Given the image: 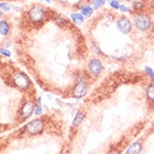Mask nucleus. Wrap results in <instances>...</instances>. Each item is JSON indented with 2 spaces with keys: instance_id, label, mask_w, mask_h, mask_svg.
I'll return each mask as SVG.
<instances>
[{
  "instance_id": "1",
  "label": "nucleus",
  "mask_w": 154,
  "mask_h": 154,
  "mask_svg": "<svg viewBox=\"0 0 154 154\" xmlns=\"http://www.w3.org/2000/svg\"><path fill=\"white\" fill-rule=\"evenodd\" d=\"M133 25L134 28L143 34H146L153 28V19L149 11H140L133 14Z\"/></svg>"
},
{
  "instance_id": "2",
  "label": "nucleus",
  "mask_w": 154,
  "mask_h": 154,
  "mask_svg": "<svg viewBox=\"0 0 154 154\" xmlns=\"http://www.w3.org/2000/svg\"><path fill=\"white\" fill-rule=\"evenodd\" d=\"M47 17V10L42 5H34L28 11V19L34 24H41Z\"/></svg>"
},
{
  "instance_id": "3",
  "label": "nucleus",
  "mask_w": 154,
  "mask_h": 154,
  "mask_svg": "<svg viewBox=\"0 0 154 154\" xmlns=\"http://www.w3.org/2000/svg\"><path fill=\"white\" fill-rule=\"evenodd\" d=\"M44 122L42 119H34L30 120L29 123H27L24 127V133L28 136H35L42 134L44 131Z\"/></svg>"
},
{
  "instance_id": "4",
  "label": "nucleus",
  "mask_w": 154,
  "mask_h": 154,
  "mask_svg": "<svg viewBox=\"0 0 154 154\" xmlns=\"http://www.w3.org/2000/svg\"><path fill=\"white\" fill-rule=\"evenodd\" d=\"M11 81H13L14 86L18 88L20 91H26L30 87L29 78L27 77L24 72H20V71L14 73L13 77H11Z\"/></svg>"
},
{
  "instance_id": "5",
  "label": "nucleus",
  "mask_w": 154,
  "mask_h": 154,
  "mask_svg": "<svg viewBox=\"0 0 154 154\" xmlns=\"http://www.w3.org/2000/svg\"><path fill=\"white\" fill-rule=\"evenodd\" d=\"M116 28L119 30L122 34L128 35L132 33L134 25H133V20L131 18H128L127 16H120L118 17V19L116 20Z\"/></svg>"
},
{
  "instance_id": "6",
  "label": "nucleus",
  "mask_w": 154,
  "mask_h": 154,
  "mask_svg": "<svg viewBox=\"0 0 154 154\" xmlns=\"http://www.w3.org/2000/svg\"><path fill=\"white\" fill-rule=\"evenodd\" d=\"M87 70H88V73L92 78H97L99 77L103 71V63L100 59H97V57H94L89 61L88 63V66H87Z\"/></svg>"
},
{
  "instance_id": "7",
  "label": "nucleus",
  "mask_w": 154,
  "mask_h": 154,
  "mask_svg": "<svg viewBox=\"0 0 154 154\" xmlns=\"http://www.w3.org/2000/svg\"><path fill=\"white\" fill-rule=\"evenodd\" d=\"M88 91V82H87L86 79H79L77 82H75V86L73 87L72 90V96L74 98H82L85 97Z\"/></svg>"
},
{
  "instance_id": "8",
  "label": "nucleus",
  "mask_w": 154,
  "mask_h": 154,
  "mask_svg": "<svg viewBox=\"0 0 154 154\" xmlns=\"http://www.w3.org/2000/svg\"><path fill=\"white\" fill-rule=\"evenodd\" d=\"M35 103L33 100L30 99H26L25 101L23 103V105L20 106V109H19V114H20V117L22 119H27L28 117L34 114L35 110Z\"/></svg>"
},
{
  "instance_id": "9",
  "label": "nucleus",
  "mask_w": 154,
  "mask_h": 154,
  "mask_svg": "<svg viewBox=\"0 0 154 154\" xmlns=\"http://www.w3.org/2000/svg\"><path fill=\"white\" fill-rule=\"evenodd\" d=\"M131 8L133 13L145 11L149 8V0H131Z\"/></svg>"
},
{
  "instance_id": "10",
  "label": "nucleus",
  "mask_w": 154,
  "mask_h": 154,
  "mask_svg": "<svg viewBox=\"0 0 154 154\" xmlns=\"http://www.w3.org/2000/svg\"><path fill=\"white\" fill-rule=\"evenodd\" d=\"M142 149H143V146L140 142H134L127 147L125 154H140L142 152Z\"/></svg>"
},
{
  "instance_id": "11",
  "label": "nucleus",
  "mask_w": 154,
  "mask_h": 154,
  "mask_svg": "<svg viewBox=\"0 0 154 154\" xmlns=\"http://www.w3.org/2000/svg\"><path fill=\"white\" fill-rule=\"evenodd\" d=\"M85 117H86L85 111H82V110L77 111V114H75V116L73 117V120H72L73 127H79V126L82 124V122L85 120Z\"/></svg>"
},
{
  "instance_id": "12",
  "label": "nucleus",
  "mask_w": 154,
  "mask_h": 154,
  "mask_svg": "<svg viewBox=\"0 0 154 154\" xmlns=\"http://www.w3.org/2000/svg\"><path fill=\"white\" fill-rule=\"evenodd\" d=\"M94 9L92 8L91 5H82L81 7H80V13L85 16V18L91 17V16L94 15Z\"/></svg>"
},
{
  "instance_id": "13",
  "label": "nucleus",
  "mask_w": 154,
  "mask_h": 154,
  "mask_svg": "<svg viewBox=\"0 0 154 154\" xmlns=\"http://www.w3.org/2000/svg\"><path fill=\"white\" fill-rule=\"evenodd\" d=\"M145 94H146V98L150 103H154V82H151L146 86L145 89Z\"/></svg>"
},
{
  "instance_id": "14",
  "label": "nucleus",
  "mask_w": 154,
  "mask_h": 154,
  "mask_svg": "<svg viewBox=\"0 0 154 154\" xmlns=\"http://www.w3.org/2000/svg\"><path fill=\"white\" fill-rule=\"evenodd\" d=\"M70 18L73 24H75V25H80L85 22V16L81 13H72L70 15Z\"/></svg>"
},
{
  "instance_id": "15",
  "label": "nucleus",
  "mask_w": 154,
  "mask_h": 154,
  "mask_svg": "<svg viewBox=\"0 0 154 154\" xmlns=\"http://www.w3.org/2000/svg\"><path fill=\"white\" fill-rule=\"evenodd\" d=\"M53 20L57 26H60V27H64L65 25H68V19L63 16H61L59 14H54L53 15Z\"/></svg>"
},
{
  "instance_id": "16",
  "label": "nucleus",
  "mask_w": 154,
  "mask_h": 154,
  "mask_svg": "<svg viewBox=\"0 0 154 154\" xmlns=\"http://www.w3.org/2000/svg\"><path fill=\"white\" fill-rule=\"evenodd\" d=\"M9 30H10L9 23L6 22V20H1L0 22V34L2 35V36H6V35H8Z\"/></svg>"
},
{
  "instance_id": "17",
  "label": "nucleus",
  "mask_w": 154,
  "mask_h": 154,
  "mask_svg": "<svg viewBox=\"0 0 154 154\" xmlns=\"http://www.w3.org/2000/svg\"><path fill=\"white\" fill-rule=\"evenodd\" d=\"M107 2V0H91V6H92V8L94 10H98V9L103 8V6L106 5Z\"/></svg>"
},
{
  "instance_id": "18",
  "label": "nucleus",
  "mask_w": 154,
  "mask_h": 154,
  "mask_svg": "<svg viewBox=\"0 0 154 154\" xmlns=\"http://www.w3.org/2000/svg\"><path fill=\"white\" fill-rule=\"evenodd\" d=\"M91 51L94 52L96 55H103V52H101V50H100V47H99V45L96 42H91Z\"/></svg>"
},
{
  "instance_id": "19",
  "label": "nucleus",
  "mask_w": 154,
  "mask_h": 154,
  "mask_svg": "<svg viewBox=\"0 0 154 154\" xmlns=\"http://www.w3.org/2000/svg\"><path fill=\"white\" fill-rule=\"evenodd\" d=\"M144 71H145V74L151 79V81L154 82V71L153 69L150 68V66H145L144 68Z\"/></svg>"
},
{
  "instance_id": "20",
  "label": "nucleus",
  "mask_w": 154,
  "mask_h": 154,
  "mask_svg": "<svg viewBox=\"0 0 154 154\" xmlns=\"http://www.w3.org/2000/svg\"><path fill=\"white\" fill-rule=\"evenodd\" d=\"M118 11H120L122 14H134L133 13L132 8L128 7V6H126V5H120L119 10H118Z\"/></svg>"
},
{
  "instance_id": "21",
  "label": "nucleus",
  "mask_w": 154,
  "mask_h": 154,
  "mask_svg": "<svg viewBox=\"0 0 154 154\" xmlns=\"http://www.w3.org/2000/svg\"><path fill=\"white\" fill-rule=\"evenodd\" d=\"M120 2L118 0H110L109 1V7L111 9H114V10H119V7H120Z\"/></svg>"
},
{
  "instance_id": "22",
  "label": "nucleus",
  "mask_w": 154,
  "mask_h": 154,
  "mask_svg": "<svg viewBox=\"0 0 154 154\" xmlns=\"http://www.w3.org/2000/svg\"><path fill=\"white\" fill-rule=\"evenodd\" d=\"M42 111H43V109H42V103H41V97H39V98L37 99V106L35 107L34 114L36 116H39L41 114H42Z\"/></svg>"
},
{
  "instance_id": "23",
  "label": "nucleus",
  "mask_w": 154,
  "mask_h": 154,
  "mask_svg": "<svg viewBox=\"0 0 154 154\" xmlns=\"http://www.w3.org/2000/svg\"><path fill=\"white\" fill-rule=\"evenodd\" d=\"M10 5L7 4V2H0V9L2 10V11H9L10 10Z\"/></svg>"
},
{
  "instance_id": "24",
  "label": "nucleus",
  "mask_w": 154,
  "mask_h": 154,
  "mask_svg": "<svg viewBox=\"0 0 154 154\" xmlns=\"http://www.w3.org/2000/svg\"><path fill=\"white\" fill-rule=\"evenodd\" d=\"M0 54H2V55H5V56L11 55V53H10L8 50H6V48H0Z\"/></svg>"
},
{
  "instance_id": "25",
  "label": "nucleus",
  "mask_w": 154,
  "mask_h": 154,
  "mask_svg": "<svg viewBox=\"0 0 154 154\" xmlns=\"http://www.w3.org/2000/svg\"><path fill=\"white\" fill-rule=\"evenodd\" d=\"M149 9L154 13V0H149Z\"/></svg>"
},
{
  "instance_id": "26",
  "label": "nucleus",
  "mask_w": 154,
  "mask_h": 154,
  "mask_svg": "<svg viewBox=\"0 0 154 154\" xmlns=\"http://www.w3.org/2000/svg\"><path fill=\"white\" fill-rule=\"evenodd\" d=\"M2 17V10H1V9H0V18Z\"/></svg>"
},
{
  "instance_id": "27",
  "label": "nucleus",
  "mask_w": 154,
  "mask_h": 154,
  "mask_svg": "<svg viewBox=\"0 0 154 154\" xmlns=\"http://www.w3.org/2000/svg\"><path fill=\"white\" fill-rule=\"evenodd\" d=\"M44 1H46L47 4H51V0H44Z\"/></svg>"
}]
</instances>
